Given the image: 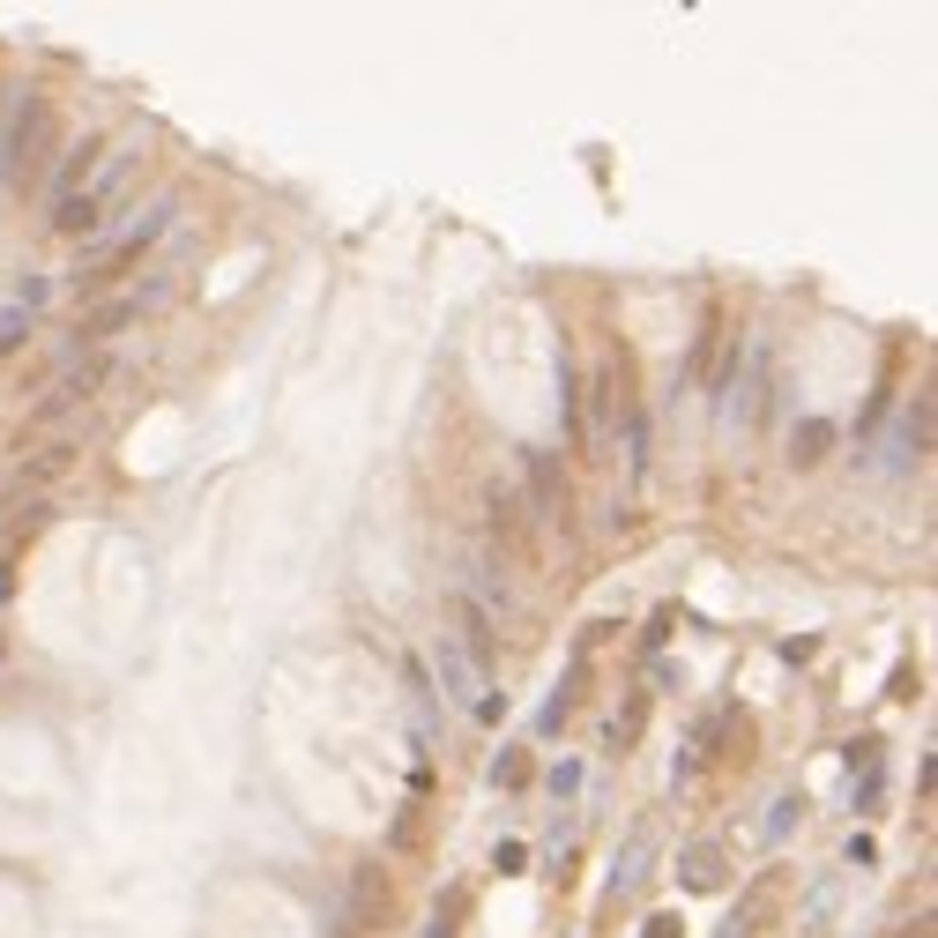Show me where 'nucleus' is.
<instances>
[{
  "label": "nucleus",
  "instance_id": "nucleus-15",
  "mask_svg": "<svg viewBox=\"0 0 938 938\" xmlns=\"http://www.w3.org/2000/svg\"><path fill=\"white\" fill-rule=\"evenodd\" d=\"M0 656H8V633H0Z\"/></svg>",
  "mask_w": 938,
  "mask_h": 938
},
{
  "label": "nucleus",
  "instance_id": "nucleus-14",
  "mask_svg": "<svg viewBox=\"0 0 938 938\" xmlns=\"http://www.w3.org/2000/svg\"><path fill=\"white\" fill-rule=\"evenodd\" d=\"M8 567H16V537H0V596H8V581H16Z\"/></svg>",
  "mask_w": 938,
  "mask_h": 938
},
{
  "label": "nucleus",
  "instance_id": "nucleus-3",
  "mask_svg": "<svg viewBox=\"0 0 938 938\" xmlns=\"http://www.w3.org/2000/svg\"><path fill=\"white\" fill-rule=\"evenodd\" d=\"M46 98H30L23 112H16V127H8V134H0V179H16V164H23V149H38L46 142Z\"/></svg>",
  "mask_w": 938,
  "mask_h": 938
},
{
  "label": "nucleus",
  "instance_id": "nucleus-9",
  "mask_svg": "<svg viewBox=\"0 0 938 938\" xmlns=\"http://www.w3.org/2000/svg\"><path fill=\"white\" fill-rule=\"evenodd\" d=\"M648 849H656L648 835H633V841H626V865H618V894H633V887L648 879Z\"/></svg>",
  "mask_w": 938,
  "mask_h": 938
},
{
  "label": "nucleus",
  "instance_id": "nucleus-4",
  "mask_svg": "<svg viewBox=\"0 0 938 938\" xmlns=\"http://www.w3.org/2000/svg\"><path fill=\"white\" fill-rule=\"evenodd\" d=\"M678 879H686L692 894H716V887H722V849H716V841H692V849H678Z\"/></svg>",
  "mask_w": 938,
  "mask_h": 938
},
{
  "label": "nucleus",
  "instance_id": "nucleus-13",
  "mask_svg": "<svg viewBox=\"0 0 938 938\" xmlns=\"http://www.w3.org/2000/svg\"><path fill=\"white\" fill-rule=\"evenodd\" d=\"M648 938H686V924L678 916H648Z\"/></svg>",
  "mask_w": 938,
  "mask_h": 938
},
{
  "label": "nucleus",
  "instance_id": "nucleus-12",
  "mask_svg": "<svg viewBox=\"0 0 938 938\" xmlns=\"http://www.w3.org/2000/svg\"><path fill=\"white\" fill-rule=\"evenodd\" d=\"M469 916V894H447V909L432 916V938H455V924Z\"/></svg>",
  "mask_w": 938,
  "mask_h": 938
},
{
  "label": "nucleus",
  "instance_id": "nucleus-7",
  "mask_svg": "<svg viewBox=\"0 0 938 938\" xmlns=\"http://www.w3.org/2000/svg\"><path fill=\"white\" fill-rule=\"evenodd\" d=\"M134 313H142V306H134V298H112V306H98V313H90V321H82V343H104V336H120V328L134 321Z\"/></svg>",
  "mask_w": 938,
  "mask_h": 938
},
{
  "label": "nucleus",
  "instance_id": "nucleus-2",
  "mask_svg": "<svg viewBox=\"0 0 938 938\" xmlns=\"http://www.w3.org/2000/svg\"><path fill=\"white\" fill-rule=\"evenodd\" d=\"M529 492H537V515L543 521H567L573 485H567V469H559V455H529Z\"/></svg>",
  "mask_w": 938,
  "mask_h": 938
},
{
  "label": "nucleus",
  "instance_id": "nucleus-5",
  "mask_svg": "<svg viewBox=\"0 0 938 938\" xmlns=\"http://www.w3.org/2000/svg\"><path fill=\"white\" fill-rule=\"evenodd\" d=\"M827 447H835V425H827V418H797V425H790V462H797V469L827 462Z\"/></svg>",
  "mask_w": 938,
  "mask_h": 938
},
{
  "label": "nucleus",
  "instance_id": "nucleus-1",
  "mask_svg": "<svg viewBox=\"0 0 938 938\" xmlns=\"http://www.w3.org/2000/svg\"><path fill=\"white\" fill-rule=\"evenodd\" d=\"M432 670H440V692L455 700V708H469L477 722H499V716H507V692L485 686V670L469 663V656L447 641V633H440V648H432Z\"/></svg>",
  "mask_w": 938,
  "mask_h": 938
},
{
  "label": "nucleus",
  "instance_id": "nucleus-11",
  "mask_svg": "<svg viewBox=\"0 0 938 938\" xmlns=\"http://www.w3.org/2000/svg\"><path fill=\"white\" fill-rule=\"evenodd\" d=\"M23 336H30V313L23 306H0V350H16Z\"/></svg>",
  "mask_w": 938,
  "mask_h": 938
},
{
  "label": "nucleus",
  "instance_id": "nucleus-8",
  "mask_svg": "<svg viewBox=\"0 0 938 938\" xmlns=\"http://www.w3.org/2000/svg\"><path fill=\"white\" fill-rule=\"evenodd\" d=\"M90 157H98V134H82V142L68 149V164H60V172H52V187H60V194H74V179L90 172Z\"/></svg>",
  "mask_w": 938,
  "mask_h": 938
},
{
  "label": "nucleus",
  "instance_id": "nucleus-10",
  "mask_svg": "<svg viewBox=\"0 0 938 938\" xmlns=\"http://www.w3.org/2000/svg\"><path fill=\"white\" fill-rule=\"evenodd\" d=\"M492 782H499V790H521V782H529V760H521V752H499V760H492Z\"/></svg>",
  "mask_w": 938,
  "mask_h": 938
},
{
  "label": "nucleus",
  "instance_id": "nucleus-6",
  "mask_svg": "<svg viewBox=\"0 0 938 938\" xmlns=\"http://www.w3.org/2000/svg\"><path fill=\"white\" fill-rule=\"evenodd\" d=\"M98 209H104V201L98 194H90V187H82V194H60V209H52V231H68V239H82V231H98Z\"/></svg>",
  "mask_w": 938,
  "mask_h": 938
}]
</instances>
